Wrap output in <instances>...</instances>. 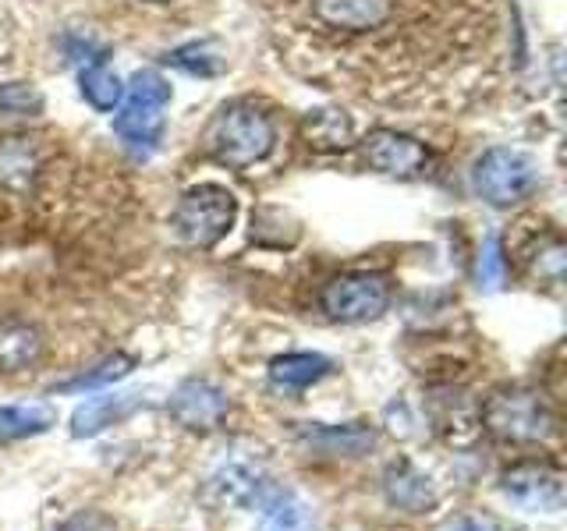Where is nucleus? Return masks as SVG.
Returning <instances> with one entry per match:
<instances>
[{"label":"nucleus","mask_w":567,"mask_h":531,"mask_svg":"<svg viewBox=\"0 0 567 531\" xmlns=\"http://www.w3.org/2000/svg\"><path fill=\"white\" fill-rule=\"evenodd\" d=\"M478 425L504 447H539L557 429L554 407L532 386H496L478 407Z\"/></svg>","instance_id":"f257e3e1"},{"label":"nucleus","mask_w":567,"mask_h":531,"mask_svg":"<svg viewBox=\"0 0 567 531\" xmlns=\"http://www.w3.org/2000/svg\"><path fill=\"white\" fill-rule=\"evenodd\" d=\"M274 146H277V128L270 114H262L256 103L224 106L206 128V153L230 170L262 164L274 153Z\"/></svg>","instance_id":"f03ea898"},{"label":"nucleus","mask_w":567,"mask_h":531,"mask_svg":"<svg viewBox=\"0 0 567 531\" xmlns=\"http://www.w3.org/2000/svg\"><path fill=\"white\" fill-rule=\"evenodd\" d=\"M167 106H171V82L153 67L135 71L128 96H124L121 111L114 117L117 138L132 153H153L159 146V138H164Z\"/></svg>","instance_id":"7ed1b4c3"},{"label":"nucleus","mask_w":567,"mask_h":531,"mask_svg":"<svg viewBox=\"0 0 567 531\" xmlns=\"http://www.w3.org/2000/svg\"><path fill=\"white\" fill-rule=\"evenodd\" d=\"M238 220V199L224 185H195L177 199L171 227L188 248H213L230 235Z\"/></svg>","instance_id":"20e7f679"},{"label":"nucleus","mask_w":567,"mask_h":531,"mask_svg":"<svg viewBox=\"0 0 567 531\" xmlns=\"http://www.w3.org/2000/svg\"><path fill=\"white\" fill-rule=\"evenodd\" d=\"M536 185H539V170L532 164V156H525L518 149L496 146L475 159L472 188L478 199L496 209H511V206L525 202L528 195L536 191Z\"/></svg>","instance_id":"39448f33"},{"label":"nucleus","mask_w":567,"mask_h":531,"mask_svg":"<svg viewBox=\"0 0 567 531\" xmlns=\"http://www.w3.org/2000/svg\"><path fill=\"white\" fill-rule=\"evenodd\" d=\"M390 280L380 273H341L323 283L319 309L333 323H372L390 309Z\"/></svg>","instance_id":"423d86ee"},{"label":"nucleus","mask_w":567,"mask_h":531,"mask_svg":"<svg viewBox=\"0 0 567 531\" xmlns=\"http://www.w3.org/2000/svg\"><path fill=\"white\" fill-rule=\"evenodd\" d=\"M501 496L528 513H557L564 507V471L557 460L525 457L501 475Z\"/></svg>","instance_id":"0eeeda50"},{"label":"nucleus","mask_w":567,"mask_h":531,"mask_svg":"<svg viewBox=\"0 0 567 531\" xmlns=\"http://www.w3.org/2000/svg\"><path fill=\"white\" fill-rule=\"evenodd\" d=\"M167 412L188 433H217L220 425L227 421L230 400H227V394L217 383H209V379H185L171 394Z\"/></svg>","instance_id":"6e6552de"},{"label":"nucleus","mask_w":567,"mask_h":531,"mask_svg":"<svg viewBox=\"0 0 567 531\" xmlns=\"http://www.w3.org/2000/svg\"><path fill=\"white\" fill-rule=\"evenodd\" d=\"M362 164L386 177H415L430 164V149L404 132L377 128L362 138Z\"/></svg>","instance_id":"1a4fd4ad"},{"label":"nucleus","mask_w":567,"mask_h":531,"mask_svg":"<svg viewBox=\"0 0 567 531\" xmlns=\"http://www.w3.org/2000/svg\"><path fill=\"white\" fill-rule=\"evenodd\" d=\"M394 14V0H312V18L327 29L372 32Z\"/></svg>","instance_id":"9d476101"},{"label":"nucleus","mask_w":567,"mask_h":531,"mask_svg":"<svg viewBox=\"0 0 567 531\" xmlns=\"http://www.w3.org/2000/svg\"><path fill=\"white\" fill-rule=\"evenodd\" d=\"M330 358L316 351H291V354H280V358L270 362V389L280 397H298L306 394L309 386H316L319 379L330 376Z\"/></svg>","instance_id":"9b49d317"},{"label":"nucleus","mask_w":567,"mask_h":531,"mask_svg":"<svg viewBox=\"0 0 567 531\" xmlns=\"http://www.w3.org/2000/svg\"><path fill=\"white\" fill-rule=\"evenodd\" d=\"M383 492L386 503L404 513H430L436 507V489L430 475H422L412 460H394L383 471Z\"/></svg>","instance_id":"f8f14e48"},{"label":"nucleus","mask_w":567,"mask_h":531,"mask_svg":"<svg viewBox=\"0 0 567 531\" xmlns=\"http://www.w3.org/2000/svg\"><path fill=\"white\" fill-rule=\"evenodd\" d=\"M142 404H146V400H142V394L89 397L85 404L75 407V415H71V436H75V439L100 436L103 429H111V425H121L124 418H132Z\"/></svg>","instance_id":"ddd939ff"},{"label":"nucleus","mask_w":567,"mask_h":531,"mask_svg":"<svg viewBox=\"0 0 567 531\" xmlns=\"http://www.w3.org/2000/svg\"><path fill=\"white\" fill-rule=\"evenodd\" d=\"M43 354H47V341L32 323L0 326V376H22V372L43 362Z\"/></svg>","instance_id":"4468645a"},{"label":"nucleus","mask_w":567,"mask_h":531,"mask_svg":"<svg viewBox=\"0 0 567 531\" xmlns=\"http://www.w3.org/2000/svg\"><path fill=\"white\" fill-rule=\"evenodd\" d=\"M262 471L245 465V460H235V465H224L217 475L209 478V492L217 496L224 507H248L262 500Z\"/></svg>","instance_id":"2eb2a0df"},{"label":"nucleus","mask_w":567,"mask_h":531,"mask_svg":"<svg viewBox=\"0 0 567 531\" xmlns=\"http://www.w3.org/2000/svg\"><path fill=\"white\" fill-rule=\"evenodd\" d=\"M309 447L327 454V457H362L377 447V433L365 429V425H344V429H337V425H319V429H309L306 433Z\"/></svg>","instance_id":"dca6fc26"},{"label":"nucleus","mask_w":567,"mask_h":531,"mask_svg":"<svg viewBox=\"0 0 567 531\" xmlns=\"http://www.w3.org/2000/svg\"><path fill=\"white\" fill-rule=\"evenodd\" d=\"M35 170H40V153H35L32 138L22 135L0 138V185L11 191H25Z\"/></svg>","instance_id":"f3484780"},{"label":"nucleus","mask_w":567,"mask_h":531,"mask_svg":"<svg viewBox=\"0 0 567 531\" xmlns=\"http://www.w3.org/2000/svg\"><path fill=\"white\" fill-rule=\"evenodd\" d=\"M58 425V415L47 404H8L0 407V442H18L29 436H43Z\"/></svg>","instance_id":"a211bd4d"},{"label":"nucleus","mask_w":567,"mask_h":531,"mask_svg":"<svg viewBox=\"0 0 567 531\" xmlns=\"http://www.w3.org/2000/svg\"><path fill=\"white\" fill-rule=\"evenodd\" d=\"M259 531H316V513L301 496L284 492L274 503H266Z\"/></svg>","instance_id":"6ab92c4d"},{"label":"nucleus","mask_w":567,"mask_h":531,"mask_svg":"<svg viewBox=\"0 0 567 531\" xmlns=\"http://www.w3.org/2000/svg\"><path fill=\"white\" fill-rule=\"evenodd\" d=\"M79 82H82V96L89 100V106H96V111H103V114H106V111H114V106L121 103V96H124L121 79H117L114 71L106 67L103 61L82 67Z\"/></svg>","instance_id":"aec40b11"},{"label":"nucleus","mask_w":567,"mask_h":531,"mask_svg":"<svg viewBox=\"0 0 567 531\" xmlns=\"http://www.w3.org/2000/svg\"><path fill=\"white\" fill-rule=\"evenodd\" d=\"M306 138L312 149H348L351 146V121L341 111H316L306 121Z\"/></svg>","instance_id":"412c9836"},{"label":"nucleus","mask_w":567,"mask_h":531,"mask_svg":"<svg viewBox=\"0 0 567 531\" xmlns=\"http://www.w3.org/2000/svg\"><path fill=\"white\" fill-rule=\"evenodd\" d=\"M167 64L188 71V75H199V79H213V75H220V71L227 67L220 46H217V43H209V40H203V43H188V46H177L174 53H167Z\"/></svg>","instance_id":"4be33fe9"},{"label":"nucleus","mask_w":567,"mask_h":531,"mask_svg":"<svg viewBox=\"0 0 567 531\" xmlns=\"http://www.w3.org/2000/svg\"><path fill=\"white\" fill-rule=\"evenodd\" d=\"M132 368H135V358H132V354H111V358H103L100 365H93L89 372H82L79 379L61 383L58 389H61V394H82V389H103V386H114L117 379H124Z\"/></svg>","instance_id":"5701e85b"},{"label":"nucleus","mask_w":567,"mask_h":531,"mask_svg":"<svg viewBox=\"0 0 567 531\" xmlns=\"http://www.w3.org/2000/svg\"><path fill=\"white\" fill-rule=\"evenodd\" d=\"M0 114H8V117H40L43 114L40 88H32L25 82L0 85Z\"/></svg>","instance_id":"b1692460"},{"label":"nucleus","mask_w":567,"mask_h":531,"mask_svg":"<svg viewBox=\"0 0 567 531\" xmlns=\"http://www.w3.org/2000/svg\"><path fill=\"white\" fill-rule=\"evenodd\" d=\"M507 280V256H504V241L489 235L483 244V256H478V288L483 291H496L504 288Z\"/></svg>","instance_id":"393cba45"},{"label":"nucleus","mask_w":567,"mask_h":531,"mask_svg":"<svg viewBox=\"0 0 567 531\" xmlns=\"http://www.w3.org/2000/svg\"><path fill=\"white\" fill-rule=\"evenodd\" d=\"M532 273L539 280L560 283V277H564V241L560 238H549L546 244H539V252L532 256Z\"/></svg>","instance_id":"a878e982"},{"label":"nucleus","mask_w":567,"mask_h":531,"mask_svg":"<svg viewBox=\"0 0 567 531\" xmlns=\"http://www.w3.org/2000/svg\"><path fill=\"white\" fill-rule=\"evenodd\" d=\"M58 531H117V524L106 518L103 510H79L75 518H68Z\"/></svg>","instance_id":"bb28decb"},{"label":"nucleus","mask_w":567,"mask_h":531,"mask_svg":"<svg viewBox=\"0 0 567 531\" xmlns=\"http://www.w3.org/2000/svg\"><path fill=\"white\" fill-rule=\"evenodd\" d=\"M451 531H501V524H496L489 513H465Z\"/></svg>","instance_id":"cd10ccee"},{"label":"nucleus","mask_w":567,"mask_h":531,"mask_svg":"<svg viewBox=\"0 0 567 531\" xmlns=\"http://www.w3.org/2000/svg\"><path fill=\"white\" fill-rule=\"evenodd\" d=\"M150 4H171V0H150Z\"/></svg>","instance_id":"c85d7f7f"}]
</instances>
